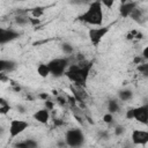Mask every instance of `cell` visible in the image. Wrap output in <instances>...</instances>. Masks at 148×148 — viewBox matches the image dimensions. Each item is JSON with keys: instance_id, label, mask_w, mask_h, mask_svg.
<instances>
[{"instance_id": "cell-1", "label": "cell", "mask_w": 148, "mask_h": 148, "mask_svg": "<svg viewBox=\"0 0 148 148\" xmlns=\"http://www.w3.org/2000/svg\"><path fill=\"white\" fill-rule=\"evenodd\" d=\"M91 68H92L91 61L83 60V61H79L77 64H71L65 73V76H67V79L72 81L73 84L84 88Z\"/></svg>"}, {"instance_id": "cell-2", "label": "cell", "mask_w": 148, "mask_h": 148, "mask_svg": "<svg viewBox=\"0 0 148 148\" xmlns=\"http://www.w3.org/2000/svg\"><path fill=\"white\" fill-rule=\"evenodd\" d=\"M101 1H92L89 3L86 12L79 15V20L90 25L99 27L103 22V8Z\"/></svg>"}, {"instance_id": "cell-3", "label": "cell", "mask_w": 148, "mask_h": 148, "mask_svg": "<svg viewBox=\"0 0 148 148\" xmlns=\"http://www.w3.org/2000/svg\"><path fill=\"white\" fill-rule=\"evenodd\" d=\"M69 65L71 62L68 58H54L47 62L50 73L53 77H61L62 75H65Z\"/></svg>"}, {"instance_id": "cell-4", "label": "cell", "mask_w": 148, "mask_h": 148, "mask_svg": "<svg viewBox=\"0 0 148 148\" xmlns=\"http://www.w3.org/2000/svg\"><path fill=\"white\" fill-rule=\"evenodd\" d=\"M65 141L71 148H81L84 143V134L80 128H69L65 134Z\"/></svg>"}, {"instance_id": "cell-5", "label": "cell", "mask_w": 148, "mask_h": 148, "mask_svg": "<svg viewBox=\"0 0 148 148\" xmlns=\"http://www.w3.org/2000/svg\"><path fill=\"white\" fill-rule=\"evenodd\" d=\"M110 27H99V28H91L88 31V36H89V40L94 46H98V44L101 43V40L103 39V37L109 32Z\"/></svg>"}, {"instance_id": "cell-6", "label": "cell", "mask_w": 148, "mask_h": 148, "mask_svg": "<svg viewBox=\"0 0 148 148\" xmlns=\"http://www.w3.org/2000/svg\"><path fill=\"white\" fill-rule=\"evenodd\" d=\"M29 127V123L21 119H13L9 123V136L12 139L18 136L21 133H23Z\"/></svg>"}, {"instance_id": "cell-7", "label": "cell", "mask_w": 148, "mask_h": 148, "mask_svg": "<svg viewBox=\"0 0 148 148\" xmlns=\"http://www.w3.org/2000/svg\"><path fill=\"white\" fill-rule=\"evenodd\" d=\"M133 112H134V120H136L142 125H148V103L133 108Z\"/></svg>"}, {"instance_id": "cell-8", "label": "cell", "mask_w": 148, "mask_h": 148, "mask_svg": "<svg viewBox=\"0 0 148 148\" xmlns=\"http://www.w3.org/2000/svg\"><path fill=\"white\" fill-rule=\"evenodd\" d=\"M131 140L133 145L136 146H143L148 143V131L143 130H133L131 134Z\"/></svg>"}, {"instance_id": "cell-9", "label": "cell", "mask_w": 148, "mask_h": 148, "mask_svg": "<svg viewBox=\"0 0 148 148\" xmlns=\"http://www.w3.org/2000/svg\"><path fill=\"white\" fill-rule=\"evenodd\" d=\"M20 32L14 30V29H5V28H1L0 29V43L2 45L9 43V42H13L14 39L18 38L20 37Z\"/></svg>"}, {"instance_id": "cell-10", "label": "cell", "mask_w": 148, "mask_h": 148, "mask_svg": "<svg viewBox=\"0 0 148 148\" xmlns=\"http://www.w3.org/2000/svg\"><path fill=\"white\" fill-rule=\"evenodd\" d=\"M138 7V2L136 1H121L120 6H119V14L121 15V17H128L132 12Z\"/></svg>"}, {"instance_id": "cell-11", "label": "cell", "mask_w": 148, "mask_h": 148, "mask_svg": "<svg viewBox=\"0 0 148 148\" xmlns=\"http://www.w3.org/2000/svg\"><path fill=\"white\" fill-rule=\"evenodd\" d=\"M71 91L73 92V96L76 99V102H80V103H84L86 102L88 95H87L86 89L83 87H80V86H76V84H72L71 86Z\"/></svg>"}, {"instance_id": "cell-12", "label": "cell", "mask_w": 148, "mask_h": 148, "mask_svg": "<svg viewBox=\"0 0 148 148\" xmlns=\"http://www.w3.org/2000/svg\"><path fill=\"white\" fill-rule=\"evenodd\" d=\"M17 67V62L12 60V59H1L0 60V72L1 74L5 73H10L15 71Z\"/></svg>"}, {"instance_id": "cell-13", "label": "cell", "mask_w": 148, "mask_h": 148, "mask_svg": "<svg viewBox=\"0 0 148 148\" xmlns=\"http://www.w3.org/2000/svg\"><path fill=\"white\" fill-rule=\"evenodd\" d=\"M34 119L40 124H47V121L50 120V110H47L45 108L39 109L38 111H36L34 113Z\"/></svg>"}, {"instance_id": "cell-14", "label": "cell", "mask_w": 148, "mask_h": 148, "mask_svg": "<svg viewBox=\"0 0 148 148\" xmlns=\"http://www.w3.org/2000/svg\"><path fill=\"white\" fill-rule=\"evenodd\" d=\"M14 148H39V145L34 139H25L14 145Z\"/></svg>"}, {"instance_id": "cell-15", "label": "cell", "mask_w": 148, "mask_h": 148, "mask_svg": "<svg viewBox=\"0 0 148 148\" xmlns=\"http://www.w3.org/2000/svg\"><path fill=\"white\" fill-rule=\"evenodd\" d=\"M133 90L130 89V88H124V89H120L118 91V98L123 102H127V101H131L133 98Z\"/></svg>"}, {"instance_id": "cell-16", "label": "cell", "mask_w": 148, "mask_h": 148, "mask_svg": "<svg viewBox=\"0 0 148 148\" xmlns=\"http://www.w3.org/2000/svg\"><path fill=\"white\" fill-rule=\"evenodd\" d=\"M143 15H145V13H143V10H142V8H140V7H136L133 12H132V14L130 15V17L133 20V21H135V22H138V23H143Z\"/></svg>"}, {"instance_id": "cell-17", "label": "cell", "mask_w": 148, "mask_h": 148, "mask_svg": "<svg viewBox=\"0 0 148 148\" xmlns=\"http://www.w3.org/2000/svg\"><path fill=\"white\" fill-rule=\"evenodd\" d=\"M37 73H38V75L40 77H47L49 75H51L47 64H39L37 66Z\"/></svg>"}, {"instance_id": "cell-18", "label": "cell", "mask_w": 148, "mask_h": 148, "mask_svg": "<svg viewBox=\"0 0 148 148\" xmlns=\"http://www.w3.org/2000/svg\"><path fill=\"white\" fill-rule=\"evenodd\" d=\"M126 38H127L128 40H133V39L139 40V39H142V38H143V34H142L141 31L136 30V29H133V30H131V31L126 35Z\"/></svg>"}, {"instance_id": "cell-19", "label": "cell", "mask_w": 148, "mask_h": 148, "mask_svg": "<svg viewBox=\"0 0 148 148\" xmlns=\"http://www.w3.org/2000/svg\"><path fill=\"white\" fill-rule=\"evenodd\" d=\"M119 110H120V105H119L118 101L117 99H110L108 103V111L113 114V113H117Z\"/></svg>"}, {"instance_id": "cell-20", "label": "cell", "mask_w": 148, "mask_h": 148, "mask_svg": "<svg viewBox=\"0 0 148 148\" xmlns=\"http://www.w3.org/2000/svg\"><path fill=\"white\" fill-rule=\"evenodd\" d=\"M10 105L7 103V101L5 98H0V113L1 114H7L10 111Z\"/></svg>"}, {"instance_id": "cell-21", "label": "cell", "mask_w": 148, "mask_h": 148, "mask_svg": "<svg viewBox=\"0 0 148 148\" xmlns=\"http://www.w3.org/2000/svg\"><path fill=\"white\" fill-rule=\"evenodd\" d=\"M29 16H25V15H17L16 17H15V23L16 24H18V25H21V27H23V25H27L28 23H30L29 22Z\"/></svg>"}, {"instance_id": "cell-22", "label": "cell", "mask_w": 148, "mask_h": 148, "mask_svg": "<svg viewBox=\"0 0 148 148\" xmlns=\"http://www.w3.org/2000/svg\"><path fill=\"white\" fill-rule=\"evenodd\" d=\"M60 47H61V51H62L65 54H72V53H73V51H74V49H73L72 44H69V43H67V42L62 43Z\"/></svg>"}, {"instance_id": "cell-23", "label": "cell", "mask_w": 148, "mask_h": 148, "mask_svg": "<svg viewBox=\"0 0 148 148\" xmlns=\"http://www.w3.org/2000/svg\"><path fill=\"white\" fill-rule=\"evenodd\" d=\"M136 69L138 72H140L143 76H148V62H143V64H140L136 66Z\"/></svg>"}, {"instance_id": "cell-24", "label": "cell", "mask_w": 148, "mask_h": 148, "mask_svg": "<svg viewBox=\"0 0 148 148\" xmlns=\"http://www.w3.org/2000/svg\"><path fill=\"white\" fill-rule=\"evenodd\" d=\"M44 13V9L42 7H36V8H32L31 9V14H32V17H36V18H39Z\"/></svg>"}, {"instance_id": "cell-25", "label": "cell", "mask_w": 148, "mask_h": 148, "mask_svg": "<svg viewBox=\"0 0 148 148\" xmlns=\"http://www.w3.org/2000/svg\"><path fill=\"white\" fill-rule=\"evenodd\" d=\"M103 121H104L105 124H108V125H112V124H113V121H114L113 114H112V113H110V112L105 113V114L103 116Z\"/></svg>"}, {"instance_id": "cell-26", "label": "cell", "mask_w": 148, "mask_h": 148, "mask_svg": "<svg viewBox=\"0 0 148 148\" xmlns=\"http://www.w3.org/2000/svg\"><path fill=\"white\" fill-rule=\"evenodd\" d=\"M113 132H114V135H117V136H120V135H123V134L126 132V128H125L123 125H117V126L114 127Z\"/></svg>"}, {"instance_id": "cell-27", "label": "cell", "mask_w": 148, "mask_h": 148, "mask_svg": "<svg viewBox=\"0 0 148 148\" xmlns=\"http://www.w3.org/2000/svg\"><path fill=\"white\" fill-rule=\"evenodd\" d=\"M56 102L61 106H65L66 104H68V101H67V98H65V96H57Z\"/></svg>"}, {"instance_id": "cell-28", "label": "cell", "mask_w": 148, "mask_h": 148, "mask_svg": "<svg viewBox=\"0 0 148 148\" xmlns=\"http://www.w3.org/2000/svg\"><path fill=\"white\" fill-rule=\"evenodd\" d=\"M102 6H105L106 8H111L113 5H114V1L113 0H102Z\"/></svg>"}, {"instance_id": "cell-29", "label": "cell", "mask_w": 148, "mask_h": 148, "mask_svg": "<svg viewBox=\"0 0 148 148\" xmlns=\"http://www.w3.org/2000/svg\"><path fill=\"white\" fill-rule=\"evenodd\" d=\"M44 106H45V109H47V110H53V108H54V103L52 102V101H50V99H47V101H45L44 102Z\"/></svg>"}, {"instance_id": "cell-30", "label": "cell", "mask_w": 148, "mask_h": 148, "mask_svg": "<svg viewBox=\"0 0 148 148\" xmlns=\"http://www.w3.org/2000/svg\"><path fill=\"white\" fill-rule=\"evenodd\" d=\"M98 138L103 139V140H108L109 139V132L108 131H99L98 132Z\"/></svg>"}, {"instance_id": "cell-31", "label": "cell", "mask_w": 148, "mask_h": 148, "mask_svg": "<svg viewBox=\"0 0 148 148\" xmlns=\"http://www.w3.org/2000/svg\"><path fill=\"white\" fill-rule=\"evenodd\" d=\"M126 118L127 119H134V112H133V108L132 109H128L126 111Z\"/></svg>"}, {"instance_id": "cell-32", "label": "cell", "mask_w": 148, "mask_h": 148, "mask_svg": "<svg viewBox=\"0 0 148 148\" xmlns=\"http://www.w3.org/2000/svg\"><path fill=\"white\" fill-rule=\"evenodd\" d=\"M29 22H30V24H32V25H37V24L40 23L39 18H36V17H30V18H29Z\"/></svg>"}, {"instance_id": "cell-33", "label": "cell", "mask_w": 148, "mask_h": 148, "mask_svg": "<svg viewBox=\"0 0 148 148\" xmlns=\"http://www.w3.org/2000/svg\"><path fill=\"white\" fill-rule=\"evenodd\" d=\"M38 98H40V99H43V101L45 102V101L49 99V94H46V92H40V94L38 95Z\"/></svg>"}, {"instance_id": "cell-34", "label": "cell", "mask_w": 148, "mask_h": 148, "mask_svg": "<svg viewBox=\"0 0 148 148\" xmlns=\"http://www.w3.org/2000/svg\"><path fill=\"white\" fill-rule=\"evenodd\" d=\"M142 57H143V59H146V60L148 61V46H146V47L143 49V51H142Z\"/></svg>"}, {"instance_id": "cell-35", "label": "cell", "mask_w": 148, "mask_h": 148, "mask_svg": "<svg viewBox=\"0 0 148 148\" xmlns=\"http://www.w3.org/2000/svg\"><path fill=\"white\" fill-rule=\"evenodd\" d=\"M143 59V57L141 58V57H135L134 59H133V62L135 64V65H140V62H141V60Z\"/></svg>"}, {"instance_id": "cell-36", "label": "cell", "mask_w": 148, "mask_h": 148, "mask_svg": "<svg viewBox=\"0 0 148 148\" xmlns=\"http://www.w3.org/2000/svg\"><path fill=\"white\" fill-rule=\"evenodd\" d=\"M53 123H54L56 126H61V125H64V121H62L61 119H54Z\"/></svg>"}, {"instance_id": "cell-37", "label": "cell", "mask_w": 148, "mask_h": 148, "mask_svg": "<svg viewBox=\"0 0 148 148\" xmlns=\"http://www.w3.org/2000/svg\"><path fill=\"white\" fill-rule=\"evenodd\" d=\"M16 109H17V111H18L20 113H24V111H25L24 106H22V105H17V106H16Z\"/></svg>"}]
</instances>
